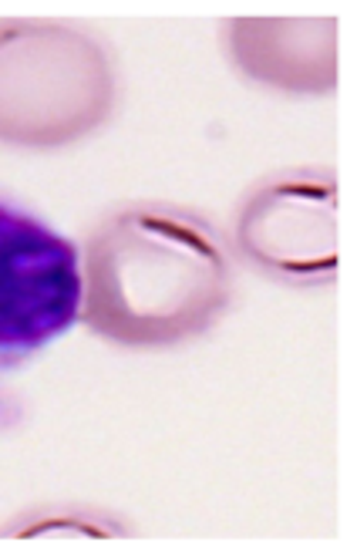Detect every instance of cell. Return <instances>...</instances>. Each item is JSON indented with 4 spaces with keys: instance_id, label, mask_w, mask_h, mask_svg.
Returning <instances> with one entry per match:
<instances>
[{
    "instance_id": "cell-1",
    "label": "cell",
    "mask_w": 357,
    "mask_h": 556,
    "mask_svg": "<svg viewBox=\"0 0 357 556\" xmlns=\"http://www.w3.org/2000/svg\"><path fill=\"white\" fill-rule=\"evenodd\" d=\"M233 290V250L206 216L139 200L91 230L81 250L78 320L122 348H173L206 334Z\"/></svg>"
},
{
    "instance_id": "cell-3",
    "label": "cell",
    "mask_w": 357,
    "mask_h": 556,
    "mask_svg": "<svg viewBox=\"0 0 357 556\" xmlns=\"http://www.w3.org/2000/svg\"><path fill=\"white\" fill-rule=\"evenodd\" d=\"M341 192L331 166L264 176L233 219V247L246 264L283 287H323L341 270Z\"/></svg>"
},
{
    "instance_id": "cell-2",
    "label": "cell",
    "mask_w": 357,
    "mask_h": 556,
    "mask_svg": "<svg viewBox=\"0 0 357 556\" xmlns=\"http://www.w3.org/2000/svg\"><path fill=\"white\" fill-rule=\"evenodd\" d=\"M118 75L109 48L51 17H0V142L64 149L112 118Z\"/></svg>"
},
{
    "instance_id": "cell-4",
    "label": "cell",
    "mask_w": 357,
    "mask_h": 556,
    "mask_svg": "<svg viewBox=\"0 0 357 556\" xmlns=\"http://www.w3.org/2000/svg\"><path fill=\"white\" fill-rule=\"evenodd\" d=\"M81 253L35 216L0 203V375L78 320Z\"/></svg>"
},
{
    "instance_id": "cell-6",
    "label": "cell",
    "mask_w": 357,
    "mask_h": 556,
    "mask_svg": "<svg viewBox=\"0 0 357 556\" xmlns=\"http://www.w3.org/2000/svg\"><path fill=\"white\" fill-rule=\"evenodd\" d=\"M4 540H128L132 527L105 509L85 503H48L21 516H11L0 527Z\"/></svg>"
},
{
    "instance_id": "cell-5",
    "label": "cell",
    "mask_w": 357,
    "mask_h": 556,
    "mask_svg": "<svg viewBox=\"0 0 357 556\" xmlns=\"http://www.w3.org/2000/svg\"><path fill=\"white\" fill-rule=\"evenodd\" d=\"M226 51L237 72L283 94H331L337 88V17H230Z\"/></svg>"
}]
</instances>
